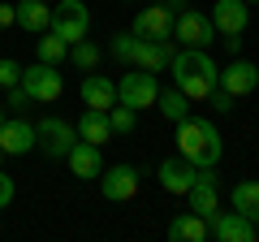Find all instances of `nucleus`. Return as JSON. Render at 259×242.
Instances as JSON below:
<instances>
[{"instance_id":"nucleus-2","label":"nucleus","mask_w":259,"mask_h":242,"mask_svg":"<svg viewBox=\"0 0 259 242\" xmlns=\"http://www.w3.org/2000/svg\"><path fill=\"white\" fill-rule=\"evenodd\" d=\"M173 126H177V156H186L199 169H216L221 165L225 139L216 134V126L207 117H182V121H173Z\"/></svg>"},{"instance_id":"nucleus-25","label":"nucleus","mask_w":259,"mask_h":242,"mask_svg":"<svg viewBox=\"0 0 259 242\" xmlns=\"http://www.w3.org/2000/svg\"><path fill=\"white\" fill-rule=\"evenodd\" d=\"M69 61H74L78 69L91 74V69L104 61V52H100V44H91V39H78V44H69Z\"/></svg>"},{"instance_id":"nucleus-17","label":"nucleus","mask_w":259,"mask_h":242,"mask_svg":"<svg viewBox=\"0 0 259 242\" xmlns=\"http://www.w3.org/2000/svg\"><path fill=\"white\" fill-rule=\"evenodd\" d=\"M78 91H82V104H87V108H104V112H108L112 104H117V83L104 78V74H87Z\"/></svg>"},{"instance_id":"nucleus-23","label":"nucleus","mask_w":259,"mask_h":242,"mask_svg":"<svg viewBox=\"0 0 259 242\" xmlns=\"http://www.w3.org/2000/svg\"><path fill=\"white\" fill-rule=\"evenodd\" d=\"M35 52H39V61H48V65H61L65 56H69V44H65L61 35H52V30H44L39 44H35Z\"/></svg>"},{"instance_id":"nucleus-30","label":"nucleus","mask_w":259,"mask_h":242,"mask_svg":"<svg viewBox=\"0 0 259 242\" xmlns=\"http://www.w3.org/2000/svg\"><path fill=\"white\" fill-rule=\"evenodd\" d=\"M207 100H212V104H216V112H233V95H229V91H225V87H216V91H212V95H207Z\"/></svg>"},{"instance_id":"nucleus-32","label":"nucleus","mask_w":259,"mask_h":242,"mask_svg":"<svg viewBox=\"0 0 259 242\" xmlns=\"http://www.w3.org/2000/svg\"><path fill=\"white\" fill-rule=\"evenodd\" d=\"M5 26H18V5H9V0L0 5V30Z\"/></svg>"},{"instance_id":"nucleus-26","label":"nucleus","mask_w":259,"mask_h":242,"mask_svg":"<svg viewBox=\"0 0 259 242\" xmlns=\"http://www.w3.org/2000/svg\"><path fill=\"white\" fill-rule=\"evenodd\" d=\"M134 52H139V35H134V30H121V35H112V61H121V65H134Z\"/></svg>"},{"instance_id":"nucleus-20","label":"nucleus","mask_w":259,"mask_h":242,"mask_svg":"<svg viewBox=\"0 0 259 242\" xmlns=\"http://www.w3.org/2000/svg\"><path fill=\"white\" fill-rule=\"evenodd\" d=\"M168 238H173V242H207L212 229H207V221L199 212H182L173 225H168Z\"/></svg>"},{"instance_id":"nucleus-8","label":"nucleus","mask_w":259,"mask_h":242,"mask_svg":"<svg viewBox=\"0 0 259 242\" xmlns=\"http://www.w3.org/2000/svg\"><path fill=\"white\" fill-rule=\"evenodd\" d=\"M173 39H182V48H212L216 44V26H212V18L199 13V9H177Z\"/></svg>"},{"instance_id":"nucleus-14","label":"nucleus","mask_w":259,"mask_h":242,"mask_svg":"<svg viewBox=\"0 0 259 242\" xmlns=\"http://www.w3.org/2000/svg\"><path fill=\"white\" fill-rule=\"evenodd\" d=\"M194 177H199V165H190L186 156H168L164 165H160V186H164L168 195H186V190L194 186Z\"/></svg>"},{"instance_id":"nucleus-1","label":"nucleus","mask_w":259,"mask_h":242,"mask_svg":"<svg viewBox=\"0 0 259 242\" xmlns=\"http://www.w3.org/2000/svg\"><path fill=\"white\" fill-rule=\"evenodd\" d=\"M168 69H173V87H177L190 104L207 100V95L216 91V74H221V69L212 65L207 48H182V52H173Z\"/></svg>"},{"instance_id":"nucleus-18","label":"nucleus","mask_w":259,"mask_h":242,"mask_svg":"<svg viewBox=\"0 0 259 242\" xmlns=\"http://www.w3.org/2000/svg\"><path fill=\"white\" fill-rule=\"evenodd\" d=\"M212 238L221 242H255V221H246L242 212H221L212 225Z\"/></svg>"},{"instance_id":"nucleus-21","label":"nucleus","mask_w":259,"mask_h":242,"mask_svg":"<svg viewBox=\"0 0 259 242\" xmlns=\"http://www.w3.org/2000/svg\"><path fill=\"white\" fill-rule=\"evenodd\" d=\"M18 26L30 30V35H44L52 26V9H48V0H22L18 5Z\"/></svg>"},{"instance_id":"nucleus-6","label":"nucleus","mask_w":259,"mask_h":242,"mask_svg":"<svg viewBox=\"0 0 259 242\" xmlns=\"http://www.w3.org/2000/svg\"><path fill=\"white\" fill-rule=\"evenodd\" d=\"M52 35H61L65 44H78V39H87V30H91V9H87L82 0H61L52 9Z\"/></svg>"},{"instance_id":"nucleus-27","label":"nucleus","mask_w":259,"mask_h":242,"mask_svg":"<svg viewBox=\"0 0 259 242\" xmlns=\"http://www.w3.org/2000/svg\"><path fill=\"white\" fill-rule=\"evenodd\" d=\"M108 121H112V134H134V126H139V112L125 108V104H112V108H108Z\"/></svg>"},{"instance_id":"nucleus-33","label":"nucleus","mask_w":259,"mask_h":242,"mask_svg":"<svg viewBox=\"0 0 259 242\" xmlns=\"http://www.w3.org/2000/svg\"><path fill=\"white\" fill-rule=\"evenodd\" d=\"M0 126H5V108H0Z\"/></svg>"},{"instance_id":"nucleus-28","label":"nucleus","mask_w":259,"mask_h":242,"mask_svg":"<svg viewBox=\"0 0 259 242\" xmlns=\"http://www.w3.org/2000/svg\"><path fill=\"white\" fill-rule=\"evenodd\" d=\"M13 83H22V65L5 56V61H0V87H13Z\"/></svg>"},{"instance_id":"nucleus-24","label":"nucleus","mask_w":259,"mask_h":242,"mask_svg":"<svg viewBox=\"0 0 259 242\" xmlns=\"http://www.w3.org/2000/svg\"><path fill=\"white\" fill-rule=\"evenodd\" d=\"M156 104H160V112H164L168 121H182V117H190V100H186L177 87H168V91H160L156 95Z\"/></svg>"},{"instance_id":"nucleus-34","label":"nucleus","mask_w":259,"mask_h":242,"mask_svg":"<svg viewBox=\"0 0 259 242\" xmlns=\"http://www.w3.org/2000/svg\"><path fill=\"white\" fill-rule=\"evenodd\" d=\"M0 165H5V151H0Z\"/></svg>"},{"instance_id":"nucleus-10","label":"nucleus","mask_w":259,"mask_h":242,"mask_svg":"<svg viewBox=\"0 0 259 242\" xmlns=\"http://www.w3.org/2000/svg\"><path fill=\"white\" fill-rule=\"evenodd\" d=\"M216 87H225L233 100H238V95H250V91L259 87V65H255V61H242V56H233L229 65L216 74Z\"/></svg>"},{"instance_id":"nucleus-12","label":"nucleus","mask_w":259,"mask_h":242,"mask_svg":"<svg viewBox=\"0 0 259 242\" xmlns=\"http://www.w3.org/2000/svg\"><path fill=\"white\" fill-rule=\"evenodd\" d=\"M177 52V39H139V52H134V65L147 69V74H164L168 61Z\"/></svg>"},{"instance_id":"nucleus-11","label":"nucleus","mask_w":259,"mask_h":242,"mask_svg":"<svg viewBox=\"0 0 259 242\" xmlns=\"http://www.w3.org/2000/svg\"><path fill=\"white\" fill-rule=\"evenodd\" d=\"M173 18L177 13L168 9V5H147V9L134 13V35L139 39H173Z\"/></svg>"},{"instance_id":"nucleus-37","label":"nucleus","mask_w":259,"mask_h":242,"mask_svg":"<svg viewBox=\"0 0 259 242\" xmlns=\"http://www.w3.org/2000/svg\"><path fill=\"white\" fill-rule=\"evenodd\" d=\"M48 5H52V0H48Z\"/></svg>"},{"instance_id":"nucleus-7","label":"nucleus","mask_w":259,"mask_h":242,"mask_svg":"<svg viewBox=\"0 0 259 242\" xmlns=\"http://www.w3.org/2000/svg\"><path fill=\"white\" fill-rule=\"evenodd\" d=\"M186 204H190V212H199V216L207 221V229L216 225V216H221V186H216V169H199L194 186L186 190Z\"/></svg>"},{"instance_id":"nucleus-22","label":"nucleus","mask_w":259,"mask_h":242,"mask_svg":"<svg viewBox=\"0 0 259 242\" xmlns=\"http://www.w3.org/2000/svg\"><path fill=\"white\" fill-rule=\"evenodd\" d=\"M233 212H242L246 221L259 225V182H238L233 186Z\"/></svg>"},{"instance_id":"nucleus-9","label":"nucleus","mask_w":259,"mask_h":242,"mask_svg":"<svg viewBox=\"0 0 259 242\" xmlns=\"http://www.w3.org/2000/svg\"><path fill=\"white\" fill-rule=\"evenodd\" d=\"M95 182H100V190H104L108 204H125V199L139 195V169L134 165H112V169H104Z\"/></svg>"},{"instance_id":"nucleus-5","label":"nucleus","mask_w":259,"mask_h":242,"mask_svg":"<svg viewBox=\"0 0 259 242\" xmlns=\"http://www.w3.org/2000/svg\"><path fill=\"white\" fill-rule=\"evenodd\" d=\"M156 95H160V83H156V74H147V69H139V65H130V74L117 83V104H125V108H151L156 104Z\"/></svg>"},{"instance_id":"nucleus-15","label":"nucleus","mask_w":259,"mask_h":242,"mask_svg":"<svg viewBox=\"0 0 259 242\" xmlns=\"http://www.w3.org/2000/svg\"><path fill=\"white\" fill-rule=\"evenodd\" d=\"M212 26L221 30V35H242V30L250 26V5L246 0H216Z\"/></svg>"},{"instance_id":"nucleus-31","label":"nucleus","mask_w":259,"mask_h":242,"mask_svg":"<svg viewBox=\"0 0 259 242\" xmlns=\"http://www.w3.org/2000/svg\"><path fill=\"white\" fill-rule=\"evenodd\" d=\"M5 91H9V108H26V104H30V95L22 91V83H13V87H5Z\"/></svg>"},{"instance_id":"nucleus-36","label":"nucleus","mask_w":259,"mask_h":242,"mask_svg":"<svg viewBox=\"0 0 259 242\" xmlns=\"http://www.w3.org/2000/svg\"><path fill=\"white\" fill-rule=\"evenodd\" d=\"M246 5H259V0H246Z\"/></svg>"},{"instance_id":"nucleus-29","label":"nucleus","mask_w":259,"mask_h":242,"mask_svg":"<svg viewBox=\"0 0 259 242\" xmlns=\"http://www.w3.org/2000/svg\"><path fill=\"white\" fill-rule=\"evenodd\" d=\"M13 195H18V186H13V177L0 169V208H9V204H13Z\"/></svg>"},{"instance_id":"nucleus-16","label":"nucleus","mask_w":259,"mask_h":242,"mask_svg":"<svg viewBox=\"0 0 259 242\" xmlns=\"http://www.w3.org/2000/svg\"><path fill=\"white\" fill-rule=\"evenodd\" d=\"M0 151L5 156H26V151H35V126L30 121H18V117H5V126H0Z\"/></svg>"},{"instance_id":"nucleus-35","label":"nucleus","mask_w":259,"mask_h":242,"mask_svg":"<svg viewBox=\"0 0 259 242\" xmlns=\"http://www.w3.org/2000/svg\"><path fill=\"white\" fill-rule=\"evenodd\" d=\"M121 5H134V0H121Z\"/></svg>"},{"instance_id":"nucleus-19","label":"nucleus","mask_w":259,"mask_h":242,"mask_svg":"<svg viewBox=\"0 0 259 242\" xmlns=\"http://www.w3.org/2000/svg\"><path fill=\"white\" fill-rule=\"evenodd\" d=\"M78 139H87V143H95V147H104V143L112 139V121H108V112L104 108H87L82 117H78Z\"/></svg>"},{"instance_id":"nucleus-13","label":"nucleus","mask_w":259,"mask_h":242,"mask_svg":"<svg viewBox=\"0 0 259 242\" xmlns=\"http://www.w3.org/2000/svg\"><path fill=\"white\" fill-rule=\"evenodd\" d=\"M65 160H69V169H74L78 182H95V177L104 173V151L95 147V143H87V139H78Z\"/></svg>"},{"instance_id":"nucleus-4","label":"nucleus","mask_w":259,"mask_h":242,"mask_svg":"<svg viewBox=\"0 0 259 242\" xmlns=\"http://www.w3.org/2000/svg\"><path fill=\"white\" fill-rule=\"evenodd\" d=\"M74 143H78V130L69 126V121H61V117H44L35 126V147L44 151L48 160H65Z\"/></svg>"},{"instance_id":"nucleus-3","label":"nucleus","mask_w":259,"mask_h":242,"mask_svg":"<svg viewBox=\"0 0 259 242\" xmlns=\"http://www.w3.org/2000/svg\"><path fill=\"white\" fill-rule=\"evenodd\" d=\"M22 91L30 95V104H52V100H61L65 78H61V69H56V65L35 61L30 69H22Z\"/></svg>"}]
</instances>
